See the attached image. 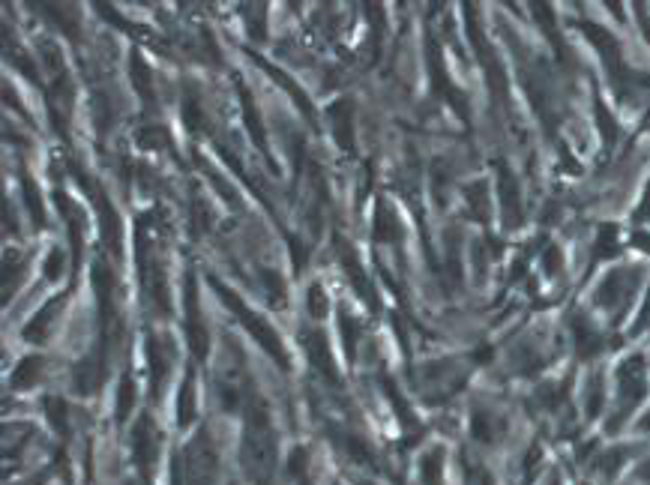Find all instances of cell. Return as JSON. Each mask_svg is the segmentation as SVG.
<instances>
[{"instance_id": "obj_15", "label": "cell", "mask_w": 650, "mask_h": 485, "mask_svg": "<svg viewBox=\"0 0 650 485\" xmlns=\"http://www.w3.org/2000/svg\"><path fill=\"white\" fill-rule=\"evenodd\" d=\"M192 402H195V396H192V375H189L186 387H183V396H180V426L192 420Z\"/></svg>"}, {"instance_id": "obj_13", "label": "cell", "mask_w": 650, "mask_h": 485, "mask_svg": "<svg viewBox=\"0 0 650 485\" xmlns=\"http://www.w3.org/2000/svg\"><path fill=\"white\" fill-rule=\"evenodd\" d=\"M264 282H267V294H270V303L273 306H285V285L279 282L276 273L264 270Z\"/></svg>"}, {"instance_id": "obj_16", "label": "cell", "mask_w": 650, "mask_h": 485, "mask_svg": "<svg viewBox=\"0 0 650 485\" xmlns=\"http://www.w3.org/2000/svg\"><path fill=\"white\" fill-rule=\"evenodd\" d=\"M45 408H48V414H51V423H54V426H63V423H66V405H63L60 399H48V402H45Z\"/></svg>"}, {"instance_id": "obj_3", "label": "cell", "mask_w": 650, "mask_h": 485, "mask_svg": "<svg viewBox=\"0 0 650 485\" xmlns=\"http://www.w3.org/2000/svg\"><path fill=\"white\" fill-rule=\"evenodd\" d=\"M189 485H210L213 483V474H216V453L210 447V435L201 432L195 438V444L189 447Z\"/></svg>"}, {"instance_id": "obj_8", "label": "cell", "mask_w": 650, "mask_h": 485, "mask_svg": "<svg viewBox=\"0 0 650 485\" xmlns=\"http://www.w3.org/2000/svg\"><path fill=\"white\" fill-rule=\"evenodd\" d=\"M132 78H135V90L144 96V99H153V72H150V66L144 63V57L141 54H132Z\"/></svg>"}, {"instance_id": "obj_1", "label": "cell", "mask_w": 650, "mask_h": 485, "mask_svg": "<svg viewBox=\"0 0 650 485\" xmlns=\"http://www.w3.org/2000/svg\"><path fill=\"white\" fill-rule=\"evenodd\" d=\"M243 462L252 480L267 483L273 474V432L267 411L258 405L249 408V423H246V444H243Z\"/></svg>"}, {"instance_id": "obj_14", "label": "cell", "mask_w": 650, "mask_h": 485, "mask_svg": "<svg viewBox=\"0 0 650 485\" xmlns=\"http://www.w3.org/2000/svg\"><path fill=\"white\" fill-rule=\"evenodd\" d=\"M132 402H135L132 381H129V378H123V384H120V402H117V420H126V414H129V408H132Z\"/></svg>"}, {"instance_id": "obj_6", "label": "cell", "mask_w": 650, "mask_h": 485, "mask_svg": "<svg viewBox=\"0 0 650 485\" xmlns=\"http://www.w3.org/2000/svg\"><path fill=\"white\" fill-rule=\"evenodd\" d=\"M330 120H333V135L339 141V147L351 150L354 147V132H351V105L348 102H336L330 108Z\"/></svg>"}, {"instance_id": "obj_5", "label": "cell", "mask_w": 650, "mask_h": 485, "mask_svg": "<svg viewBox=\"0 0 650 485\" xmlns=\"http://www.w3.org/2000/svg\"><path fill=\"white\" fill-rule=\"evenodd\" d=\"M375 240L378 243H396L399 237H402V231H399V225H396V213L390 210V204L381 198L378 201V210H375Z\"/></svg>"}, {"instance_id": "obj_17", "label": "cell", "mask_w": 650, "mask_h": 485, "mask_svg": "<svg viewBox=\"0 0 650 485\" xmlns=\"http://www.w3.org/2000/svg\"><path fill=\"white\" fill-rule=\"evenodd\" d=\"M60 264H63V252L54 249L51 258L45 261V273H48V279H57V276H60Z\"/></svg>"}, {"instance_id": "obj_9", "label": "cell", "mask_w": 650, "mask_h": 485, "mask_svg": "<svg viewBox=\"0 0 650 485\" xmlns=\"http://www.w3.org/2000/svg\"><path fill=\"white\" fill-rule=\"evenodd\" d=\"M39 375H42V360H39V357H27V360H21V366L15 369L12 384H15V387H30Z\"/></svg>"}, {"instance_id": "obj_10", "label": "cell", "mask_w": 650, "mask_h": 485, "mask_svg": "<svg viewBox=\"0 0 650 485\" xmlns=\"http://www.w3.org/2000/svg\"><path fill=\"white\" fill-rule=\"evenodd\" d=\"M57 306H60V300L48 303V306H45V309H42V312H39V315L33 318V324H30V327L24 330V336H27V339H33V342H36V339H42V336H45V327L51 324L48 318H51V315L57 312Z\"/></svg>"}, {"instance_id": "obj_7", "label": "cell", "mask_w": 650, "mask_h": 485, "mask_svg": "<svg viewBox=\"0 0 650 485\" xmlns=\"http://www.w3.org/2000/svg\"><path fill=\"white\" fill-rule=\"evenodd\" d=\"M240 96H243V117H246V126H249V135H252V141L258 144V150L264 153V156H270L267 153V138H264V126H261V120H258V111H255V102H252V96H249V90L240 84Z\"/></svg>"}, {"instance_id": "obj_12", "label": "cell", "mask_w": 650, "mask_h": 485, "mask_svg": "<svg viewBox=\"0 0 650 485\" xmlns=\"http://www.w3.org/2000/svg\"><path fill=\"white\" fill-rule=\"evenodd\" d=\"M306 306H309V315H312V318H327V309H330V303H327V297H324L321 285H312V288H309Z\"/></svg>"}, {"instance_id": "obj_4", "label": "cell", "mask_w": 650, "mask_h": 485, "mask_svg": "<svg viewBox=\"0 0 650 485\" xmlns=\"http://www.w3.org/2000/svg\"><path fill=\"white\" fill-rule=\"evenodd\" d=\"M303 345H306V351H309L312 366H315L330 384H336V369H333V360H330V351H327L324 336H321V333H306V336H303Z\"/></svg>"}, {"instance_id": "obj_11", "label": "cell", "mask_w": 650, "mask_h": 485, "mask_svg": "<svg viewBox=\"0 0 650 485\" xmlns=\"http://www.w3.org/2000/svg\"><path fill=\"white\" fill-rule=\"evenodd\" d=\"M21 186H24V195H27V210H30L36 228H42V225H45V216H42V201H39V195H36V186H33L27 177L21 180Z\"/></svg>"}, {"instance_id": "obj_2", "label": "cell", "mask_w": 650, "mask_h": 485, "mask_svg": "<svg viewBox=\"0 0 650 485\" xmlns=\"http://www.w3.org/2000/svg\"><path fill=\"white\" fill-rule=\"evenodd\" d=\"M213 288H216V294L222 297V303H225V306H228V309H231V312H234L240 321H243V327L252 333V339H255V342H258V345H261V348H264V351H267V354H270L276 363L288 366V357H285V348H282V339H279V333H276V330H273V327H270V324H267L261 315H255L252 309H246V303H243V300H240L234 291H228L222 282H216V279H213Z\"/></svg>"}]
</instances>
